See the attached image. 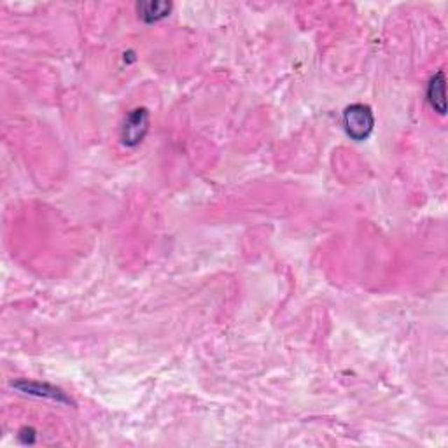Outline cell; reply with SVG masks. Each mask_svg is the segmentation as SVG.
Here are the masks:
<instances>
[{
    "mask_svg": "<svg viewBox=\"0 0 448 448\" xmlns=\"http://www.w3.org/2000/svg\"><path fill=\"white\" fill-rule=\"evenodd\" d=\"M149 132V112L146 109H135L126 116L121 128V140L125 146L135 147L146 139Z\"/></svg>",
    "mask_w": 448,
    "mask_h": 448,
    "instance_id": "7a4b0ae2",
    "label": "cell"
},
{
    "mask_svg": "<svg viewBox=\"0 0 448 448\" xmlns=\"http://www.w3.org/2000/svg\"><path fill=\"white\" fill-rule=\"evenodd\" d=\"M139 9L140 20H144L146 23H154V21H160L163 18L168 16L172 9L170 2H140L137 6Z\"/></svg>",
    "mask_w": 448,
    "mask_h": 448,
    "instance_id": "277c9868",
    "label": "cell"
},
{
    "mask_svg": "<svg viewBox=\"0 0 448 448\" xmlns=\"http://www.w3.org/2000/svg\"><path fill=\"white\" fill-rule=\"evenodd\" d=\"M344 126L351 139H368L373 128H375V118H373L372 109L362 104H354L347 107L344 112Z\"/></svg>",
    "mask_w": 448,
    "mask_h": 448,
    "instance_id": "6da1fadb",
    "label": "cell"
},
{
    "mask_svg": "<svg viewBox=\"0 0 448 448\" xmlns=\"http://www.w3.org/2000/svg\"><path fill=\"white\" fill-rule=\"evenodd\" d=\"M428 100L436 112H440L442 116L445 114L447 98H445V74H443V70L436 72L435 77L431 79V83H429Z\"/></svg>",
    "mask_w": 448,
    "mask_h": 448,
    "instance_id": "3957f363",
    "label": "cell"
},
{
    "mask_svg": "<svg viewBox=\"0 0 448 448\" xmlns=\"http://www.w3.org/2000/svg\"><path fill=\"white\" fill-rule=\"evenodd\" d=\"M14 387L27 394H37V396H44V398H53L56 401H69L65 396H63L62 391L55 389V387H49V386H39V383H14Z\"/></svg>",
    "mask_w": 448,
    "mask_h": 448,
    "instance_id": "5b68a950",
    "label": "cell"
}]
</instances>
